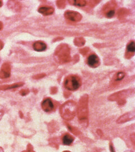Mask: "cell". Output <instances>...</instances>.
<instances>
[{
    "label": "cell",
    "mask_w": 135,
    "mask_h": 152,
    "mask_svg": "<svg viewBox=\"0 0 135 152\" xmlns=\"http://www.w3.org/2000/svg\"><path fill=\"white\" fill-rule=\"evenodd\" d=\"M87 98L85 96L81 99L78 109V117L80 120H85L87 117Z\"/></svg>",
    "instance_id": "4"
},
{
    "label": "cell",
    "mask_w": 135,
    "mask_h": 152,
    "mask_svg": "<svg viewBox=\"0 0 135 152\" xmlns=\"http://www.w3.org/2000/svg\"><path fill=\"white\" fill-rule=\"evenodd\" d=\"M64 16L66 19L72 22H79L82 19V15L79 12L76 11H66Z\"/></svg>",
    "instance_id": "6"
},
{
    "label": "cell",
    "mask_w": 135,
    "mask_h": 152,
    "mask_svg": "<svg viewBox=\"0 0 135 152\" xmlns=\"http://www.w3.org/2000/svg\"><path fill=\"white\" fill-rule=\"evenodd\" d=\"M23 85H24V83L23 82H18V83H15L9 85H2V86H0V90H6L9 89L21 87L22 86H23Z\"/></svg>",
    "instance_id": "11"
},
{
    "label": "cell",
    "mask_w": 135,
    "mask_h": 152,
    "mask_svg": "<svg viewBox=\"0 0 135 152\" xmlns=\"http://www.w3.org/2000/svg\"><path fill=\"white\" fill-rule=\"evenodd\" d=\"M62 141L64 145H69L74 141V137L69 134H65L62 139Z\"/></svg>",
    "instance_id": "13"
},
{
    "label": "cell",
    "mask_w": 135,
    "mask_h": 152,
    "mask_svg": "<svg viewBox=\"0 0 135 152\" xmlns=\"http://www.w3.org/2000/svg\"><path fill=\"white\" fill-rule=\"evenodd\" d=\"M76 104L73 101L65 103L61 108V114L63 118L66 120L73 119L76 114Z\"/></svg>",
    "instance_id": "1"
},
{
    "label": "cell",
    "mask_w": 135,
    "mask_h": 152,
    "mask_svg": "<svg viewBox=\"0 0 135 152\" xmlns=\"http://www.w3.org/2000/svg\"><path fill=\"white\" fill-rule=\"evenodd\" d=\"M33 49L38 52H41L46 50L47 48V46L45 43H44L42 41H37L34 42L33 45Z\"/></svg>",
    "instance_id": "10"
},
{
    "label": "cell",
    "mask_w": 135,
    "mask_h": 152,
    "mask_svg": "<svg viewBox=\"0 0 135 152\" xmlns=\"http://www.w3.org/2000/svg\"><path fill=\"white\" fill-rule=\"evenodd\" d=\"M135 116V113L134 112L132 113H127V114H124L123 116H122L120 118H119V120H118V123H123L126 121H128L132 118H134Z\"/></svg>",
    "instance_id": "14"
},
{
    "label": "cell",
    "mask_w": 135,
    "mask_h": 152,
    "mask_svg": "<svg viewBox=\"0 0 135 152\" xmlns=\"http://www.w3.org/2000/svg\"><path fill=\"white\" fill-rule=\"evenodd\" d=\"M4 46V42H3L2 41H1V40H0V50H1L2 49H3Z\"/></svg>",
    "instance_id": "20"
},
{
    "label": "cell",
    "mask_w": 135,
    "mask_h": 152,
    "mask_svg": "<svg viewBox=\"0 0 135 152\" xmlns=\"http://www.w3.org/2000/svg\"><path fill=\"white\" fill-rule=\"evenodd\" d=\"M87 64L91 67L96 68L100 64V59L96 55H90L87 59Z\"/></svg>",
    "instance_id": "8"
},
{
    "label": "cell",
    "mask_w": 135,
    "mask_h": 152,
    "mask_svg": "<svg viewBox=\"0 0 135 152\" xmlns=\"http://www.w3.org/2000/svg\"><path fill=\"white\" fill-rule=\"evenodd\" d=\"M29 92V90H27V89H23L20 91V94L23 95V96H24V95H26Z\"/></svg>",
    "instance_id": "19"
},
{
    "label": "cell",
    "mask_w": 135,
    "mask_h": 152,
    "mask_svg": "<svg viewBox=\"0 0 135 152\" xmlns=\"http://www.w3.org/2000/svg\"><path fill=\"white\" fill-rule=\"evenodd\" d=\"M11 75V66L10 64L6 62L4 63L0 69V78L5 79L9 78Z\"/></svg>",
    "instance_id": "5"
},
{
    "label": "cell",
    "mask_w": 135,
    "mask_h": 152,
    "mask_svg": "<svg viewBox=\"0 0 135 152\" xmlns=\"http://www.w3.org/2000/svg\"><path fill=\"white\" fill-rule=\"evenodd\" d=\"M5 113V109L3 106H2L1 105H0V121L2 119L3 115H4Z\"/></svg>",
    "instance_id": "18"
},
{
    "label": "cell",
    "mask_w": 135,
    "mask_h": 152,
    "mask_svg": "<svg viewBox=\"0 0 135 152\" xmlns=\"http://www.w3.org/2000/svg\"><path fill=\"white\" fill-rule=\"evenodd\" d=\"M41 105L43 110L46 112H50L52 111L54 108L53 102L50 98L45 99L42 102Z\"/></svg>",
    "instance_id": "7"
},
{
    "label": "cell",
    "mask_w": 135,
    "mask_h": 152,
    "mask_svg": "<svg viewBox=\"0 0 135 152\" xmlns=\"http://www.w3.org/2000/svg\"><path fill=\"white\" fill-rule=\"evenodd\" d=\"M34 152L33 151L32 149H28L27 151H23V152Z\"/></svg>",
    "instance_id": "22"
},
{
    "label": "cell",
    "mask_w": 135,
    "mask_h": 152,
    "mask_svg": "<svg viewBox=\"0 0 135 152\" xmlns=\"http://www.w3.org/2000/svg\"><path fill=\"white\" fill-rule=\"evenodd\" d=\"M55 55L60 61L67 62L70 59V50L66 45H61L58 48Z\"/></svg>",
    "instance_id": "3"
},
{
    "label": "cell",
    "mask_w": 135,
    "mask_h": 152,
    "mask_svg": "<svg viewBox=\"0 0 135 152\" xmlns=\"http://www.w3.org/2000/svg\"><path fill=\"white\" fill-rule=\"evenodd\" d=\"M2 5H3V2L0 0V7Z\"/></svg>",
    "instance_id": "23"
},
{
    "label": "cell",
    "mask_w": 135,
    "mask_h": 152,
    "mask_svg": "<svg viewBox=\"0 0 135 152\" xmlns=\"http://www.w3.org/2000/svg\"><path fill=\"white\" fill-rule=\"evenodd\" d=\"M81 85V80L78 76L69 75L66 77L64 81V86L69 90L75 91L78 90Z\"/></svg>",
    "instance_id": "2"
},
{
    "label": "cell",
    "mask_w": 135,
    "mask_h": 152,
    "mask_svg": "<svg viewBox=\"0 0 135 152\" xmlns=\"http://www.w3.org/2000/svg\"><path fill=\"white\" fill-rule=\"evenodd\" d=\"M9 7L12 10L15 11H19L21 9V5L19 2L15 1H9L8 3Z\"/></svg>",
    "instance_id": "12"
},
{
    "label": "cell",
    "mask_w": 135,
    "mask_h": 152,
    "mask_svg": "<svg viewBox=\"0 0 135 152\" xmlns=\"http://www.w3.org/2000/svg\"><path fill=\"white\" fill-rule=\"evenodd\" d=\"M54 9L51 6H41L38 9V11L39 13L43 14V15L47 16L50 15L54 13Z\"/></svg>",
    "instance_id": "9"
},
{
    "label": "cell",
    "mask_w": 135,
    "mask_h": 152,
    "mask_svg": "<svg viewBox=\"0 0 135 152\" xmlns=\"http://www.w3.org/2000/svg\"><path fill=\"white\" fill-rule=\"evenodd\" d=\"M0 152H4V149H3L1 147H0Z\"/></svg>",
    "instance_id": "24"
},
{
    "label": "cell",
    "mask_w": 135,
    "mask_h": 152,
    "mask_svg": "<svg viewBox=\"0 0 135 152\" xmlns=\"http://www.w3.org/2000/svg\"><path fill=\"white\" fill-rule=\"evenodd\" d=\"M69 152V151H64V152Z\"/></svg>",
    "instance_id": "25"
},
{
    "label": "cell",
    "mask_w": 135,
    "mask_h": 152,
    "mask_svg": "<svg viewBox=\"0 0 135 152\" xmlns=\"http://www.w3.org/2000/svg\"><path fill=\"white\" fill-rule=\"evenodd\" d=\"M125 77V73L123 72H118L116 76H115V81H121Z\"/></svg>",
    "instance_id": "17"
},
{
    "label": "cell",
    "mask_w": 135,
    "mask_h": 152,
    "mask_svg": "<svg viewBox=\"0 0 135 152\" xmlns=\"http://www.w3.org/2000/svg\"><path fill=\"white\" fill-rule=\"evenodd\" d=\"M127 54H132L133 55L135 51V42L131 41L129 44H128L127 46Z\"/></svg>",
    "instance_id": "15"
},
{
    "label": "cell",
    "mask_w": 135,
    "mask_h": 152,
    "mask_svg": "<svg viewBox=\"0 0 135 152\" xmlns=\"http://www.w3.org/2000/svg\"><path fill=\"white\" fill-rule=\"evenodd\" d=\"M73 5L80 6V7H83L86 5L87 2L85 0H76V1H73Z\"/></svg>",
    "instance_id": "16"
},
{
    "label": "cell",
    "mask_w": 135,
    "mask_h": 152,
    "mask_svg": "<svg viewBox=\"0 0 135 152\" xmlns=\"http://www.w3.org/2000/svg\"><path fill=\"white\" fill-rule=\"evenodd\" d=\"M3 28V23L1 22H0V31L2 30Z\"/></svg>",
    "instance_id": "21"
}]
</instances>
